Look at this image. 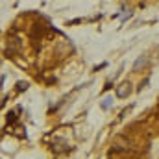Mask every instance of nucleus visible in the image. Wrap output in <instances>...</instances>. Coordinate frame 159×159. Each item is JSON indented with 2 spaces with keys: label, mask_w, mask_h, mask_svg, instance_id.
Masks as SVG:
<instances>
[{
  "label": "nucleus",
  "mask_w": 159,
  "mask_h": 159,
  "mask_svg": "<svg viewBox=\"0 0 159 159\" xmlns=\"http://www.w3.org/2000/svg\"><path fill=\"white\" fill-rule=\"evenodd\" d=\"M19 52H20V39H19L17 35H9L7 44H6V54H7L9 57H13V56L19 54Z\"/></svg>",
  "instance_id": "obj_1"
},
{
  "label": "nucleus",
  "mask_w": 159,
  "mask_h": 159,
  "mask_svg": "<svg viewBox=\"0 0 159 159\" xmlns=\"http://www.w3.org/2000/svg\"><path fill=\"white\" fill-rule=\"evenodd\" d=\"M17 89H19V91H26V89H28V83H26V81H22V83H17Z\"/></svg>",
  "instance_id": "obj_4"
},
{
  "label": "nucleus",
  "mask_w": 159,
  "mask_h": 159,
  "mask_svg": "<svg viewBox=\"0 0 159 159\" xmlns=\"http://www.w3.org/2000/svg\"><path fill=\"white\" fill-rule=\"evenodd\" d=\"M144 63H146V57H143V59H141V61H137V63H135V67H133V69H135V70H139V69H143V65H144Z\"/></svg>",
  "instance_id": "obj_3"
},
{
  "label": "nucleus",
  "mask_w": 159,
  "mask_h": 159,
  "mask_svg": "<svg viewBox=\"0 0 159 159\" xmlns=\"http://www.w3.org/2000/svg\"><path fill=\"white\" fill-rule=\"evenodd\" d=\"M131 83L129 81H122L120 85H117V96L119 98H128L129 94H131Z\"/></svg>",
  "instance_id": "obj_2"
}]
</instances>
